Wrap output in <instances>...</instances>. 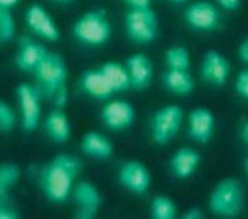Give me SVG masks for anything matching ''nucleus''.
<instances>
[{"label": "nucleus", "mask_w": 248, "mask_h": 219, "mask_svg": "<svg viewBox=\"0 0 248 219\" xmlns=\"http://www.w3.org/2000/svg\"><path fill=\"white\" fill-rule=\"evenodd\" d=\"M81 171V162L72 154L60 153L42 166L40 172V187L47 200L61 204L65 203L76 184Z\"/></svg>", "instance_id": "f257e3e1"}, {"label": "nucleus", "mask_w": 248, "mask_h": 219, "mask_svg": "<svg viewBox=\"0 0 248 219\" xmlns=\"http://www.w3.org/2000/svg\"><path fill=\"white\" fill-rule=\"evenodd\" d=\"M72 34L75 40L86 46H102L111 38L113 27L105 10H90L76 19Z\"/></svg>", "instance_id": "f03ea898"}, {"label": "nucleus", "mask_w": 248, "mask_h": 219, "mask_svg": "<svg viewBox=\"0 0 248 219\" xmlns=\"http://www.w3.org/2000/svg\"><path fill=\"white\" fill-rule=\"evenodd\" d=\"M244 206V191L237 179L228 177L218 181L209 198L212 214L220 218H236Z\"/></svg>", "instance_id": "7ed1b4c3"}, {"label": "nucleus", "mask_w": 248, "mask_h": 219, "mask_svg": "<svg viewBox=\"0 0 248 219\" xmlns=\"http://www.w3.org/2000/svg\"><path fill=\"white\" fill-rule=\"evenodd\" d=\"M33 76L35 80L34 86L38 89L41 96L46 99H52L54 93L57 92L61 87L67 84V64L60 54L49 50L46 57L35 68Z\"/></svg>", "instance_id": "20e7f679"}, {"label": "nucleus", "mask_w": 248, "mask_h": 219, "mask_svg": "<svg viewBox=\"0 0 248 219\" xmlns=\"http://www.w3.org/2000/svg\"><path fill=\"white\" fill-rule=\"evenodd\" d=\"M159 29L157 15L151 8H130L125 15V30L127 38L139 45L149 44L156 38Z\"/></svg>", "instance_id": "39448f33"}, {"label": "nucleus", "mask_w": 248, "mask_h": 219, "mask_svg": "<svg viewBox=\"0 0 248 219\" xmlns=\"http://www.w3.org/2000/svg\"><path fill=\"white\" fill-rule=\"evenodd\" d=\"M183 110L176 104H167L159 108L151 120V135L155 144L167 145L181 130Z\"/></svg>", "instance_id": "423d86ee"}, {"label": "nucleus", "mask_w": 248, "mask_h": 219, "mask_svg": "<svg viewBox=\"0 0 248 219\" xmlns=\"http://www.w3.org/2000/svg\"><path fill=\"white\" fill-rule=\"evenodd\" d=\"M16 99H18V107H19L22 129L26 133H33L37 130L41 122L42 96L34 84L20 83L16 88Z\"/></svg>", "instance_id": "0eeeda50"}, {"label": "nucleus", "mask_w": 248, "mask_h": 219, "mask_svg": "<svg viewBox=\"0 0 248 219\" xmlns=\"http://www.w3.org/2000/svg\"><path fill=\"white\" fill-rule=\"evenodd\" d=\"M185 22L198 31H213L220 26L221 15L218 8L206 0L191 3L183 14Z\"/></svg>", "instance_id": "6e6552de"}, {"label": "nucleus", "mask_w": 248, "mask_h": 219, "mask_svg": "<svg viewBox=\"0 0 248 219\" xmlns=\"http://www.w3.org/2000/svg\"><path fill=\"white\" fill-rule=\"evenodd\" d=\"M75 203L78 210L75 218L78 219H94L99 211L102 204L101 191L91 181H78L72 190Z\"/></svg>", "instance_id": "1a4fd4ad"}, {"label": "nucleus", "mask_w": 248, "mask_h": 219, "mask_svg": "<svg viewBox=\"0 0 248 219\" xmlns=\"http://www.w3.org/2000/svg\"><path fill=\"white\" fill-rule=\"evenodd\" d=\"M25 22L29 30L37 37L49 42L60 40V30L52 15L41 4H31L25 13Z\"/></svg>", "instance_id": "9d476101"}, {"label": "nucleus", "mask_w": 248, "mask_h": 219, "mask_svg": "<svg viewBox=\"0 0 248 219\" xmlns=\"http://www.w3.org/2000/svg\"><path fill=\"white\" fill-rule=\"evenodd\" d=\"M118 181L129 192L142 195L151 187V173L148 168L139 160L125 161L118 171Z\"/></svg>", "instance_id": "9b49d317"}, {"label": "nucleus", "mask_w": 248, "mask_h": 219, "mask_svg": "<svg viewBox=\"0 0 248 219\" xmlns=\"http://www.w3.org/2000/svg\"><path fill=\"white\" fill-rule=\"evenodd\" d=\"M102 122L113 131H124L136 120V110L126 100H110L101 111Z\"/></svg>", "instance_id": "f8f14e48"}, {"label": "nucleus", "mask_w": 248, "mask_h": 219, "mask_svg": "<svg viewBox=\"0 0 248 219\" xmlns=\"http://www.w3.org/2000/svg\"><path fill=\"white\" fill-rule=\"evenodd\" d=\"M47 53H49V50L38 41L33 40L29 35H22L18 40L15 64L22 72L33 74L35 68L40 65V62L46 57Z\"/></svg>", "instance_id": "ddd939ff"}, {"label": "nucleus", "mask_w": 248, "mask_h": 219, "mask_svg": "<svg viewBox=\"0 0 248 219\" xmlns=\"http://www.w3.org/2000/svg\"><path fill=\"white\" fill-rule=\"evenodd\" d=\"M215 127V115L206 107H195L188 114L187 134L197 144L206 145L213 137Z\"/></svg>", "instance_id": "4468645a"}, {"label": "nucleus", "mask_w": 248, "mask_h": 219, "mask_svg": "<svg viewBox=\"0 0 248 219\" xmlns=\"http://www.w3.org/2000/svg\"><path fill=\"white\" fill-rule=\"evenodd\" d=\"M125 67L130 80V89L142 91L149 87L154 77V65L148 56L144 53L133 54L126 60Z\"/></svg>", "instance_id": "2eb2a0df"}, {"label": "nucleus", "mask_w": 248, "mask_h": 219, "mask_svg": "<svg viewBox=\"0 0 248 219\" xmlns=\"http://www.w3.org/2000/svg\"><path fill=\"white\" fill-rule=\"evenodd\" d=\"M231 65L228 60L217 50H208L202 61V79L217 87L224 86L228 81Z\"/></svg>", "instance_id": "dca6fc26"}, {"label": "nucleus", "mask_w": 248, "mask_h": 219, "mask_svg": "<svg viewBox=\"0 0 248 219\" xmlns=\"http://www.w3.org/2000/svg\"><path fill=\"white\" fill-rule=\"evenodd\" d=\"M201 164V154L193 147L183 146L172 154L170 166L175 177L182 180L190 179Z\"/></svg>", "instance_id": "f3484780"}, {"label": "nucleus", "mask_w": 248, "mask_h": 219, "mask_svg": "<svg viewBox=\"0 0 248 219\" xmlns=\"http://www.w3.org/2000/svg\"><path fill=\"white\" fill-rule=\"evenodd\" d=\"M80 86L84 93L95 100L105 102L114 95L113 88L108 84L105 74L99 71V68L84 71L80 77Z\"/></svg>", "instance_id": "a211bd4d"}, {"label": "nucleus", "mask_w": 248, "mask_h": 219, "mask_svg": "<svg viewBox=\"0 0 248 219\" xmlns=\"http://www.w3.org/2000/svg\"><path fill=\"white\" fill-rule=\"evenodd\" d=\"M44 130L47 137L57 145H62L69 140L72 127L68 115L62 108H54L44 119Z\"/></svg>", "instance_id": "6ab92c4d"}, {"label": "nucleus", "mask_w": 248, "mask_h": 219, "mask_svg": "<svg viewBox=\"0 0 248 219\" xmlns=\"http://www.w3.org/2000/svg\"><path fill=\"white\" fill-rule=\"evenodd\" d=\"M81 152L95 160H108L113 154V144L106 135L98 131H87L81 138Z\"/></svg>", "instance_id": "aec40b11"}, {"label": "nucleus", "mask_w": 248, "mask_h": 219, "mask_svg": "<svg viewBox=\"0 0 248 219\" xmlns=\"http://www.w3.org/2000/svg\"><path fill=\"white\" fill-rule=\"evenodd\" d=\"M163 84L170 92L186 96L194 91V79L188 71H178V69H167L161 76Z\"/></svg>", "instance_id": "412c9836"}, {"label": "nucleus", "mask_w": 248, "mask_h": 219, "mask_svg": "<svg viewBox=\"0 0 248 219\" xmlns=\"http://www.w3.org/2000/svg\"><path fill=\"white\" fill-rule=\"evenodd\" d=\"M99 71L108 79L114 93L125 92L130 89V80H129L126 67L124 64L117 61H108L99 65Z\"/></svg>", "instance_id": "4be33fe9"}, {"label": "nucleus", "mask_w": 248, "mask_h": 219, "mask_svg": "<svg viewBox=\"0 0 248 219\" xmlns=\"http://www.w3.org/2000/svg\"><path fill=\"white\" fill-rule=\"evenodd\" d=\"M22 171L14 162H0V198H8V193L18 184Z\"/></svg>", "instance_id": "5701e85b"}, {"label": "nucleus", "mask_w": 248, "mask_h": 219, "mask_svg": "<svg viewBox=\"0 0 248 219\" xmlns=\"http://www.w3.org/2000/svg\"><path fill=\"white\" fill-rule=\"evenodd\" d=\"M149 214L152 219H175L178 215V208L170 196L156 195L151 202Z\"/></svg>", "instance_id": "b1692460"}, {"label": "nucleus", "mask_w": 248, "mask_h": 219, "mask_svg": "<svg viewBox=\"0 0 248 219\" xmlns=\"http://www.w3.org/2000/svg\"><path fill=\"white\" fill-rule=\"evenodd\" d=\"M164 60L168 69L188 71L190 68V53L185 46H172L164 54Z\"/></svg>", "instance_id": "393cba45"}, {"label": "nucleus", "mask_w": 248, "mask_h": 219, "mask_svg": "<svg viewBox=\"0 0 248 219\" xmlns=\"http://www.w3.org/2000/svg\"><path fill=\"white\" fill-rule=\"evenodd\" d=\"M15 34V20L10 8L0 6V42H10Z\"/></svg>", "instance_id": "a878e982"}, {"label": "nucleus", "mask_w": 248, "mask_h": 219, "mask_svg": "<svg viewBox=\"0 0 248 219\" xmlns=\"http://www.w3.org/2000/svg\"><path fill=\"white\" fill-rule=\"evenodd\" d=\"M16 115L11 106L4 100H0V133H10L15 127Z\"/></svg>", "instance_id": "bb28decb"}, {"label": "nucleus", "mask_w": 248, "mask_h": 219, "mask_svg": "<svg viewBox=\"0 0 248 219\" xmlns=\"http://www.w3.org/2000/svg\"><path fill=\"white\" fill-rule=\"evenodd\" d=\"M235 91L236 93L243 98V99H247L248 98V71L247 69H243L240 72L237 73L235 80Z\"/></svg>", "instance_id": "cd10ccee"}, {"label": "nucleus", "mask_w": 248, "mask_h": 219, "mask_svg": "<svg viewBox=\"0 0 248 219\" xmlns=\"http://www.w3.org/2000/svg\"><path fill=\"white\" fill-rule=\"evenodd\" d=\"M19 213L8 202V198H0V219H18Z\"/></svg>", "instance_id": "c85d7f7f"}, {"label": "nucleus", "mask_w": 248, "mask_h": 219, "mask_svg": "<svg viewBox=\"0 0 248 219\" xmlns=\"http://www.w3.org/2000/svg\"><path fill=\"white\" fill-rule=\"evenodd\" d=\"M54 102V106L56 108H64L65 104H67L68 102V88H67V84L65 86H62L57 91V92L54 93V96L52 98Z\"/></svg>", "instance_id": "c756f323"}, {"label": "nucleus", "mask_w": 248, "mask_h": 219, "mask_svg": "<svg viewBox=\"0 0 248 219\" xmlns=\"http://www.w3.org/2000/svg\"><path fill=\"white\" fill-rule=\"evenodd\" d=\"M216 1L227 11H235L242 4V0H216Z\"/></svg>", "instance_id": "7c9ffc66"}, {"label": "nucleus", "mask_w": 248, "mask_h": 219, "mask_svg": "<svg viewBox=\"0 0 248 219\" xmlns=\"http://www.w3.org/2000/svg\"><path fill=\"white\" fill-rule=\"evenodd\" d=\"M129 8L140 10V8H151V0H124Z\"/></svg>", "instance_id": "2f4dec72"}, {"label": "nucleus", "mask_w": 248, "mask_h": 219, "mask_svg": "<svg viewBox=\"0 0 248 219\" xmlns=\"http://www.w3.org/2000/svg\"><path fill=\"white\" fill-rule=\"evenodd\" d=\"M183 219H202L203 218V211L200 207H191L186 213L182 215Z\"/></svg>", "instance_id": "473e14b6"}, {"label": "nucleus", "mask_w": 248, "mask_h": 219, "mask_svg": "<svg viewBox=\"0 0 248 219\" xmlns=\"http://www.w3.org/2000/svg\"><path fill=\"white\" fill-rule=\"evenodd\" d=\"M237 56H239V58L242 61L243 64H248V41L244 40L240 44V46L237 49Z\"/></svg>", "instance_id": "72a5a7b5"}, {"label": "nucleus", "mask_w": 248, "mask_h": 219, "mask_svg": "<svg viewBox=\"0 0 248 219\" xmlns=\"http://www.w3.org/2000/svg\"><path fill=\"white\" fill-rule=\"evenodd\" d=\"M20 0H0V6L6 7V8H11V7L16 6Z\"/></svg>", "instance_id": "f704fd0d"}, {"label": "nucleus", "mask_w": 248, "mask_h": 219, "mask_svg": "<svg viewBox=\"0 0 248 219\" xmlns=\"http://www.w3.org/2000/svg\"><path fill=\"white\" fill-rule=\"evenodd\" d=\"M242 140L247 144L248 142V122L247 120H244V123H243L242 126Z\"/></svg>", "instance_id": "c9c22d12"}, {"label": "nucleus", "mask_w": 248, "mask_h": 219, "mask_svg": "<svg viewBox=\"0 0 248 219\" xmlns=\"http://www.w3.org/2000/svg\"><path fill=\"white\" fill-rule=\"evenodd\" d=\"M168 1H171V3H176V4H181V3H185V1H187V0H168Z\"/></svg>", "instance_id": "e433bc0d"}, {"label": "nucleus", "mask_w": 248, "mask_h": 219, "mask_svg": "<svg viewBox=\"0 0 248 219\" xmlns=\"http://www.w3.org/2000/svg\"><path fill=\"white\" fill-rule=\"evenodd\" d=\"M54 1H59V3H65V1H69V0H54Z\"/></svg>", "instance_id": "4c0bfd02"}]
</instances>
